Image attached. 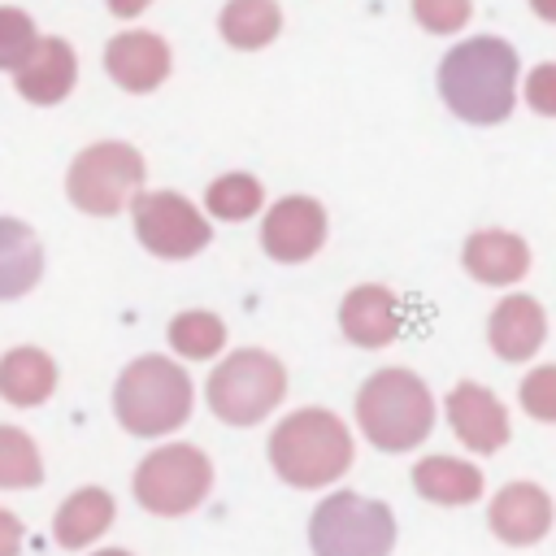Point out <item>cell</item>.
<instances>
[{
	"label": "cell",
	"instance_id": "obj_7",
	"mask_svg": "<svg viewBox=\"0 0 556 556\" xmlns=\"http://www.w3.org/2000/svg\"><path fill=\"white\" fill-rule=\"evenodd\" d=\"M213 486V465L191 443L156 447L135 469V500L156 517H182L204 504Z\"/></svg>",
	"mask_w": 556,
	"mask_h": 556
},
{
	"label": "cell",
	"instance_id": "obj_15",
	"mask_svg": "<svg viewBox=\"0 0 556 556\" xmlns=\"http://www.w3.org/2000/svg\"><path fill=\"white\" fill-rule=\"evenodd\" d=\"M74 78H78V61L61 39H39L35 52L13 70V83L30 104H56L61 96H70Z\"/></svg>",
	"mask_w": 556,
	"mask_h": 556
},
{
	"label": "cell",
	"instance_id": "obj_3",
	"mask_svg": "<svg viewBox=\"0 0 556 556\" xmlns=\"http://www.w3.org/2000/svg\"><path fill=\"white\" fill-rule=\"evenodd\" d=\"M117 421L139 439H161L191 417V378L169 356H139L113 387Z\"/></svg>",
	"mask_w": 556,
	"mask_h": 556
},
{
	"label": "cell",
	"instance_id": "obj_4",
	"mask_svg": "<svg viewBox=\"0 0 556 556\" xmlns=\"http://www.w3.org/2000/svg\"><path fill=\"white\" fill-rule=\"evenodd\" d=\"M356 421L374 447L408 452L434 426L430 387L408 369H378L356 395Z\"/></svg>",
	"mask_w": 556,
	"mask_h": 556
},
{
	"label": "cell",
	"instance_id": "obj_10",
	"mask_svg": "<svg viewBox=\"0 0 556 556\" xmlns=\"http://www.w3.org/2000/svg\"><path fill=\"white\" fill-rule=\"evenodd\" d=\"M261 243L274 261H308L321 243H326V208L308 195H287L265 213L261 226Z\"/></svg>",
	"mask_w": 556,
	"mask_h": 556
},
{
	"label": "cell",
	"instance_id": "obj_13",
	"mask_svg": "<svg viewBox=\"0 0 556 556\" xmlns=\"http://www.w3.org/2000/svg\"><path fill=\"white\" fill-rule=\"evenodd\" d=\"M104 70L113 74L117 87L126 91H152L165 83L169 74V48L161 35L152 30H126V35H113L109 48H104Z\"/></svg>",
	"mask_w": 556,
	"mask_h": 556
},
{
	"label": "cell",
	"instance_id": "obj_18",
	"mask_svg": "<svg viewBox=\"0 0 556 556\" xmlns=\"http://www.w3.org/2000/svg\"><path fill=\"white\" fill-rule=\"evenodd\" d=\"M109 526H113V495H109L104 486H83V491H74V495L56 508V517H52V539L74 552V547L96 543Z\"/></svg>",
	"mask_w": 556,
	"mask_h": 556
},
{
	"label": "cell",
	"instance_id": "obj_26",
	"mask_svg": "<svg viewBox=\"0 0 556 556\" xmlns=\"http://www.w3.org/2000/svg\"><path fill=\"white\" fill-rule=\"evenodd\" d=\"M0 30H4V39H0V61H4V70H17L30 52H35V26H30V17L26 13H17V9H4L0 13Z\"/></svg>",
	"mask_w": 556,
	"mask_h": 556
},
{
	"label": "cell",
	"instance_id": "obj_32",
	"mask_svg": "<svg viewBox=\"0 0 556 556\" xmlns=\"http://www.w3.org/2000/svg\"><path fill=\"white\" fill-rule=\"evenodd\" d=\"M96 556H130V552H122V547H109V552H96Z\"/></svg>",
	"mask_w": 556,
	"mask_h": 556
},
{
	"label": "cell",
	"instance_id": "obj_9",
	"mask_svg": "<svg viewBox=\"0 0 556 556\" xmlns=\"http://www.w3.org/2000/svg\"><path fill=\"white\" fill-rule=\"evenodd\" d=\"M130 213H135L139 243L152 256H165V261L195 256L213 239L204 213L187 195H178V191H143V195H135Z\"/></svg>",
	"mask_w": 556,
	"mask_h": 556
},
{
	"label": "cell",
	"instance_id": "obj_5",
	"mask_svg": "<svg viewBox=\"0 0 556 556\" xmlns=\"http://www.w3.org/2000/svg\"><path fill=\"white\" fill-rule=\"evenodd\" d=\"M313 556H391L395 547V517L387 504L339 491L317 504L308 521Z\"/></svg>",
	"mask_w": 556,
	"mask_h": 556
},
{
	"label": "cell",
	"instance_id": "obj_6",
	"mask_svg": "<svg viewBox=\"0 0 556 556\" xmlns=\"http://www.w3.org/2000/svg\"><path fill=\"white\" fill-rule=\"evenodd\" d=\"M287 395V369L278 356L243 348L208 374V408L230 426H256Z\"/></svg>",
	"mask_w": 556,
	"mask_h": 556
},
{
	"label": "cell",
	"instance_id": "obj_31",
	"mask_svg": "<svg viewBox=\"0 0 556 556\" xmlns=\"http://www.w3.org/2000/svg\"><path fill=\"white\" fill-rule=\"evenodd\" d=\"M530 4H534V13H539V17L556 22V0H530Z\"/></svg>",
	"mask_w": 556,
	"mask_h": 556
},
{
	"label": "cell",
	"instance_id": "obj_21",
	"mask_svg": "<svg viewBox=\"0 0 556 556\" xmlns=\"http://www.w3.org/2000/svg\"><path fill=\"white\" fill-rule=\"evenodd\" d=\"M282 26V13L274 0H230L222 9V35L235 48H265Z\"/></svg>",
	"mask_w": 556,
	"mask_h": 556
},
{
	"label": "cell",
	"instance_id": "obj_12",
	"mask_svg": "<svg viewBox=\"0 0 556 556\" xmlns=\"http://www.w3.org/2000/svg\"><path fill=\"white\" fill-rule=\"evenodd\" d=\"M486 521H491L495 539H504L513 547H530V543H539L552 530V500L534 482H508L491 500Z\"/></svg>",
	"mask_w": 556,
	"mask_h": 556
},
{
	"label": "cell",
	"instance_id": "obj_2",
	"mask_svg": "<svg viewBox=\"0 0 556 556\" xmlns=\"http://www.w3.org/2000/svg\"><path fill=\"white\" fill-rule=\"evenodd\" d=\"M352 456L348 426L326 408H300L269 434V465L287 486H330L348 473Z\"/></svg>",
	"mask_w": 556,
	"mask_h": 556
},
{
	"label": "cell",
	"instance_id": "obj_29",
	"mask_svg": "<svg viewBox=\"0 0 556 556\" xmlns=\"http://www.w3.org/2000/svg\"><path fill=\"white\" fill-rule=\"evenodd\" d=\"M526 100L534 113L543 117H556V65H534V74L526 78Z\"/></svg>",
	"mask_w": 556,
	"mask_h": 556
},
{
	"label": "cell",
	"instance_id": "obj_19",
	"mask_svg": "<svg viewBox=\"0 0 556 556\" xmlns=\"http://www.w3.org/2000/svg\"><path fill=\"white\" fill-rule=\"evenodd\" d=\"M52 387H56V365L39 348H13L0 361V395L9 404H17V408L43 404L52 395Z\"/></svg>",
	"mask_w": 556,
	"mask_h": 556
},
{
	"label": "cell",
	"instance_id": "obj_30",
	"mask_svg": "<svg viewBox=\"0 0 556 556\" xmlns=\"http://www.w3.org/2000/svg\"><path fill=\"white\" fill-rule=\"evenodd\" d=\"M152 0H109V9L117 13V17H135V13H143Z\"/></svg>",
	"mask_w": 556,
	"mask_h": 556
},
{
	"label": "cell",
	"instance_id": "obj_24",
	"mask_svg": "<svg viewBox=\"0 0 556 556\" xmlns=\"http://www.w3.org/2000/svg\"><path fill=\"white\" fill-rule=\"evenodd\" d=\"M4 300H13V295H22L35 278H39V239L26 230V226H17V222H4Z\"/></svg>",
	"mask_w": 556,
	"mask_h": 556
},
{
	"label": "cell",
	"instance_id": "obj_27",
	"mask_svg": "<svg viewBox=\"0 0 556 556\" xmlns=\"http://www.w3.org/2000/svg\"><path fill=\"white\" fill-rule=\"evenodd\" d=\"M521 408L539 421H556V365H539L521 382Z\"/></svg>",
	"mask_w": 556,
	"mask_h": 556
},
{
	"label": "cell",
	"instance_id": "obj_11",
	"mask_svg": "<svg viewBox=\"0 0 556 556\" xmlns=\"http://www.w3.org/2000/svg\"><path fill=\"white\" fill-rule=\"evenodd\" d=\"M447 421L456 430V439L469 447V452H500L508 443V413L504 404L478 387V382H456L452 395H447Z\"/></svg>",
	"mask_w": 556,
	"mask_h": 556
},
{
	"label": "cell",
	"instance_id": "obj_17",
	"mask_svg": "<svg viewBox=\"0 0 556 556\" xmlns=\"http://www.w3.org/2000/svg\"><path fill=\"white\" fill-rule=\"evenodd\" d=\"M465 269L478 282L508 287V282H517L530 269V248L517 235H508V230H478L465 243Z\"/></svg>",
	"mask_w": 556,
	"mask_h": 556
},
{
	"label": "cell",
	"instance_id": "obj_1",
	"mask_svg": "<svg viewBox=\"0 0 556 556\" xmlns=\"http://www.w3.org/2000/svg\"><path fill=\"white\" fill-rule=\"evenodd\" d=\"M439 91L460 122H504L517 100V52L495 35L465 39L439 61Z\"/></svg>",
	"mask_w": 556,
	"mask_h": 556
},
{
	"label": "cell",
	"instance_id": "obj_8",
	"mask_svg": "<svg viewBox=\"0 0 556 556\" xmlns=\"http://www.w3.org/2000/svg\"><path fill=\"white\" fill-rule=\"evenodd\" d=\"M143 182V156L130 143H91L65 174L70 200L91 217H113Z\"/></svg>",
	"mask_w": 556,
	"mask_h": 556
},
{
	"label": "cell",
	"instance_id": "obj_14",
	"mask_svg": "<svg viewBox=\"0 0 556 556\" xmlns=\"http://www.w3.org/2000/svg\"><path fill=\"white\" fill-rule=\"evenodd\" d=\"M339 326L356 348H387L400 334L404 313L387 287H356L339 304Z\"/></svg>",
	"mask_w": 556,
	"mask_h": 556
},
{
	"label": "cell",
	"instance_id": "obj_25",
	"mask_svg": "<svg viewBox=\"0 0 556 556\" xmlns=\"http://www.w3.org/2000/svg\"><path fill=\"white\" fill-rule=\"evenodd\" d=\"M43 478L39 465V447L30 443V434H22L17 426L0 430V486H35Z\"/></svg>",
	"mask_w": 556,
	"mask_h": 556
},
{
	"label": "cell",
	"instance_id": "obj_22",
	"mask_svg": "<svg viewBox=\"0 0 556 556\" xmlns=\"http://www.w3.org/2000/svg\"><path fill=\"white\" fill-rule=\"evenodd\" d=\"M169 343L174 352H182L187 361H208L222 352L226 343V326L217 313H204V308H191V313H178L169 321Z\"/></svg>",
	"mask_w": 556,
	"mask_h": 556
},
{
	"label": "cell",
	"instance_id": "obj_28",
	"mask_svg": "<svg viewBox=\"0 0 556 556\" xmlns=\"http://www.w3.org/2000/svg\"><path fill=\"white\" fill-rule=\"evenodd\" d=\"M413 17L434 35H452L469 22V0H413Z\"/></svg>",
	"mask_w": 556,
	"mask_h": 556
},
{
	"label": "cell",
	"instance_id": "obj_16",
	"mask_svg": "<svg viewBox=\"0 0 556 556\" xmlns=\"http://www.w3.org/2000/svg\"><path fill=\"white\" fill-rule=\"evenodd\" d=\"M491 348L504 356V361H526L543 348V334H547V321H543V308L539 300L530 295H508L495 304L491 313Z\"/></svg>",
	"mask_w": 556,
	"mask_h": 556
},
{
	"label": "cell",
	"instance_id": "obj_23",
	"mask_svg": "<svg viewBox=\"0 0 556 556\" xmlns=\"http://www.w3.org/2000/svg\"><path fill=\"white\" fill-rule=\"evenodd\" d=\"M261 200H265V191H261V182H256L252 174H222V178L208 182V191H204L208 213L222 217V222H243V217H252V213L261 208Z\"/></svg>",
	"mask_w": 556,
	"mask_h": 556
},
{
	"label": "cell",
	"instance_id": "obj_20",
	"mask_svg": "<svg viewBox=\"0 0 556 556\" xmlns=\"http://www.w3.org/2000/svg\"><path fill=\"white\" fill-rule=\"evenodd\" d=\"M413 486L417 495L434 500V504H473L482 495V473L469 460H452V456H426L413 469Z\"/></svg>",
	"mask_w": 556,
	"mask_h": 556
}]
</instances>
